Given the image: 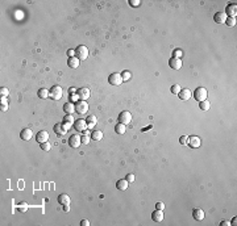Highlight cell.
Returning <instances> with one entry per match:
<instances>
[{
    "mask_svg": "<svg viewBox=\"0 0 237 226\" xmlns=\"http://www.w3.org/2000/svg\"><path fill=\"white\" fill-rule=\"evenodd\" d=\"M62 96H63V90H62V87L61 85H53V87L50 88V91H49V97L50 99H53V100H61L62 99Z\"/></svg>",
    "mask_w": 237,
    "mask_h": 226,
    "instance_id": "obj_1",
    "label": "cell"
},
{
    "mask_svg": "<svg viewBox=\"0 0 237 226\" xmlns=\"http://www.w3.org/2000/svg\"><path fill=\"white\" fill-rule=\"evenodd\" d=\"M207 90H206L204 87H198L195 91H194V99L196 100V101L202 103L204 101V100H207Z\"/></svg>",
    "mask_w": 237,
    "mask_h": 226,
    "instance_id": "obj_2",
    "label": "cell"
},
{
    "mask_svg": "<svg viewBox=\"0 0 237 226\" xmlns=\"http://www.w3.org/2000/svg\"><path fill=\"white\" fill-rule=\"evenodd\" d=\"M75 57H77L79 61H86L87 57H89V49L86 46H83V45L78 46L75 49Z\"/></svg>",
    "mask_w": 237,
    "mask_h": 226,
    "instance_id": "obj_3",
    "label": "cell"
},
{
    "mask_svg": "<svg viewBox=\"0 0 237 226\" xmlns=\"http://www.w3.org/2000/svg\"><path fill=\"white\" fill-rule=\"evenodd\" d=\"M123 82H124L123 76H121V74H118V72H112V74L108 76V83L112 85H120Z\"/></svg>",
    "mask_w": 237,
    "mask_h": 226,
    "instance_id": "obj_4",
    "label": "cell"
},
{
    "mask_svg": "<svg viewBox=\"0 0 237 226\" xmlns=\"http://www.w3.org/2000/svg\"><path fill=\"white\" fill-rule=\"evenodd\" d=\"M75 111H77V113H79V114H86L87 111H89V104H87V101H84V100L77 101V104H75Z\"/></svg>",
    "mask_w": 237,
    "mask_h": 226,
    "instance_id": "obj_5",
    "label": "cell"
},
{
    "mask_svg": "<svg viewBox=\"0 0 237 226\" xmlns=\"http://www.w3.org/2000/svg\"><path fill=\"white\" fill-rule=\"evenodd\" d=\"M130 121H132V114H130L128 111H124L120 113V116H118V122L120 124L128 125V124H130Z\"/></svg>",
    "mask_w": 237,
    "mask_h": 226,
    "instance_id": "obj_6",
    "label": "cell"
},
{
    "mask_svg": "<svg viewBox=\"0 0 237 226\" xmlns=\"http://www.w3.org/2000/svg\"><path fill=\"white\" fill-rule=\"evenodd\" d=\"M69 145L71 146L72 149H77L82 145V139H80V136L79 134H72L71 137L69 138Z\"/></svg>",
    "mask_w": 237,
    "mask_h": 226,
    "instance_id": "obj_7",
    "label": "cell"
},
{
    "mask_svg": "<svg viewBox=\"0 0 237 226\" xmlns=\"http://www.w3.org/2000/svg\"><path fill=\"white\" fill-rule=\"evenodd\" d=\"M48 139H49V133H48L46 130H41V132H38L36 134V141L38 143L48 142Z\"/></svg>",
    "mask_w": 237,
    "mask_h": 226,
    "instance_id": "obj_8",
    "label": "cell"
},
{
    "mask_svg": "<svg viewBox=\"0 0 237 226\" xmlns=\"http://www.w3.org/2000/svg\"><path fill=\"white\" fill-rule=\"evenodd\" d=\"M224 13L227 15V17H235L236 19V15H237V5L236 3L235 4H229L228 7L225 8V12Z\"/></svg>",
    "mask_w": 237,
    "mask_h": 226,
    "instance_id": "obj_9",
    "label": "cell"
},
{
    "mask_svg": "<svg viewBox=\"0 0 237 226\" xmlns=\"http://www.w3.org/2000/svg\"><path fill=\"white\" fill-rule=\"evenodd\" d=\"M77 95H78V99L84 100V101H86V100L90 97V90H89V88H86V87L79 88V90L77 91Z\"/></svg>",
    "mask_w": 237,
    "mask_h": 226,
    "instance_id": "obj_10",
    "label": "cell"
},
{
    "mask_svg": "<svg viewBox=\"0 0 237 226\" xmlns=\"http://www.w3.org/2000/svg\"><path fill=\"white\" fill-rule=\"evenodd\" d=\"M200 143H202V141H200V138L198 136H191L188 137V146L192 149H198L200 146Z\"/></svg>",
    "mask_w": 237,
    "mask_h": 226,
    "instance_id": "obj_11",
    "label": "cell"
},
{
    "mask_svg": "<svg viewBox=\"0 0 237 226\" xmlns=\"http://www.w3.org/2000/svg\"><path fill=\"white\" fill-rule=\"evenodd\" d=\"M169 66L171 67L173 70H181V69H182V59L173 57L169 61Z\"/></svg>",
    "mask_w": 237,
    "mask_h": 226,
    "instance_id": "obj_12",
    "label": "cell"
},
{
    "mask_svg": "<svg viewBox=\"0 0 237 226\" xmlns=\"http://www.w3.org/2000/svg\"><path fill=\"white\" fill-rule=\"evenodd\" d=\"M32 137H33V132L29 129V128H25V129L21 130L20 138L23 139V141H29V139H32Z\"/></svg>",
    "mask_w": 237,
    "mask_h": 226,
    "instance_id": "obj_13",
    "label": "cell"
},
{
    "mask_svg": "<svg viewBox=\"0 0 237 226\" xmlns=\"http://www.w3.org/2000/svg\"><path fill=\"white\" fill-rule=\"evenodd\" d=\"M74 128L77 129V132H84V130L87 129L86 120H77L74 122Z\"/></svg>",
    "mask_w": 237,
    "mask_h": 226,
    "instance_id": "obj_14",
    "label": "cell"
},
{
    "mask_svg": "<svg viewBox=\"0 0 237 226\" xmlns=\"http://www.w3.org/2000/svg\"><path fill=\"white\" fill-rule=\"evenodd\" d=\"M214 20H215V23H217V24H224L227 20V15L224 13V12H216V13L214 15Z\"/></svg>",
    "mask_w": 237,
    "mask_h": 226,
    "instance_id": "obj_15",
    "label": "cell"
},
{
    "mask_svg": "<svg viewBox=\"0 0 237 226\" xmlns=\"http://www.w3.org/2000/svg\"><path fill=\"white\" fill-rule=\"evenodd\" d=\"M191 95H192V92H191L188 88H183V90H181V92L178 93V96L181 100H184V101H186V100H188L191 97Z\"/></svg>",
    "mask_w": 237,
    "mask_h": 226,
    "instance_id": "obj_16",
    "label": "cell"
},
{
    "mask_svg": "<svg viewBox=\"0 0 237 226\" xmlns=\"http://www.w3.org/2000/svg\"><path fill=\"white\" fill-rule=\"evenodd\" d=\"M192 217L196 219V221H202V219L204 218V212H203V209L195 208V209L192 210Z\"/></svg>",
    "mask_w": 237,
    "mask_h": 226,
    "instance_id": "obj_17",
    "label": "cell"
},
{
    "mask_svg": "<svg viewBox=\"0 0 237 226\" xmlns=\"http://www.w3.org/2000/svg\"><path fill=\"white\" fill-rule=\"evenodd\" d=\"M151 219H153V221H156V222H161V221H162V219H163L162 210H159V209L154 210V212L151 213Z\"/></svg>",
    "mask_w": 237,
    "mask_h": 226,
    "instance_id": "obj_18",
    "label": "cell"
},
{
    "mask_svg": "<svg viewBox=\"0 0 237 226\" xmlns=\"http://www.w3.org/2000/svg\"><path fill=\"white\" fill-rule=\"evenodd\" d=\"M86 122H87V129H92V128L95 126L96 124H98V120H96L95 116L91 114V116H89V117H87Z\"/></svg>",
    "mask_w": 237,
    "mask_h": 226,
    "instance_id": "obj_19",
    "label": "cell"
},
{
    "mask_svg": "<svg viewBox=\"0 0 237 226\" xmlns=\"http://www.w3.org/2000/svg\"><path fill=\"white\" fill-rule=\"evenodd\" d=\"M63 111H65V113H67V114H72V113L75 112V104L66 103L65 105H63Z\"/></svg>",
    "mask_w": 237,
    "mask_h": 226,
    "instance_id": "obj_20",
    "label": "cell"
},
{
    "mask_svg": "<svg viewBox=\"0 0 237 226\" xmlns=\"http://www.w3.org/2000/svg\"><path fill=\"white\" fill-rule=\"evenodd\" d=\"M58 203L61 205H70V197L66 193H62L58 196Z\"/></svg>",
    "mask_w": 237,
    "mask_h": 226,
    "instance_id": "obj_21",
    "label": "cell"
},
{
    "mask_svg": "<svg viewBox=\"0 0 237 226\" xmlns=\"http://www.w3.org/2000/svg\"><path fill=\"white\" fill-rule=\"evenodd\" d=\"M116 188L120 189V191H125L127 188H128V182H127V179H120L118 182L116 183Z\"/></svg>",
    "mask_w": 237,
    "mask_h": 226,
    "instance_id": "obj_22",
    "label": "cell"
},
{
    "mask_svg": "<svg viewBox=\"0 0 237 226\" xmlns=\"http://www.w3.org/2000/svg\"><path fill=\"white\" fill-rule=\"evenodd\" d=\"M79 62H80V61H79L77 57H71V58H69L67 65H69V67H71V69H77L79 66Z\"/></svg>",
    "mask_w": 237,
    "mask_h": 226,
    "instance_id": "obj_23",
    "label": "cell"
},
{
    "mask_svg": "<svg viewBox=\"0 0 237 226\" xmlns=\"http://www.w3.org/2000/svg\"><path fill=\"white\" fill-rule=\"evenodd\" d=\"M54 132H56V134H58V136H63V134H66L67 130L63 128L62 124H57L56 126H54Z\"/></svg>",
    "mask_w": 237,
    "mask_h": 226,
    "instance_id": "obj_24",
    "label": "cell"
},
{
    "mask_svg": "<svg viewBox=\"0 0 237 226\" xmlns=\"http://www.w3.org/2000/svg\"><path fill=\"white\" fill-rule=\"evenodd\" d=\"M125 130H127V125L124 124H116V126H115V132L117 134H125Z\"/></svg>",
    "mask_w": 237,
    "mask_h": 226,
    "instance_id": "obj_25",
    "label": "cell"
},
{
    "mask_svg": "<svg viewBox=\"0 0 237 226\" xmlns=\"http://www.w3.org/2000/svg\"><path fill=\"white\" fill-rule=\"evenodd\" d=\"M37 95H38V97H40V99L45 100V99H46V97H49V91H48L46 88H40V90H38V92H37Z\"/></svg>",
    "mask_w": 237,
    "mask_h": 226,
    "instance_id": "obj_26",
    "label": "cell"
},
{
    "mask_svg": "<svg viewBox=\"0 0 237 226\" xmlns=\"http://www.w3.org/2000/svg\"><path fill=\"white\" fill-rule=\"evenodd\" d=\"M103 138V133L100 132V130H96V132L91 133V139H94V141H100V139Z\"/></svg>",
    "mask_w": 237,
    "mask_h": 226,
    "instance_id": "obj_27",
    "label": "cell"
},
{
    "mask_svg": "<svg viewBox=\"0 0 237 226\" xmlns=\"http://www.w3.org/2000/svg\"><path fill=\"white\" fill-rule=\"evenodd\" d=\"M209 106H211V104H209V101H207V100H204V101L199 103V108L202 109V111H208Z\"/></svg>",
    "mask_w": 237,
    "mask_h": 226,
    "instance_id": "obj_28",
    "label": "cell"
},
{
    "mask_svg": "<svg viewBox=\"0 0 237 226\" xmlns=\"http://www.w3.org/2000/svg\"><path fill=\"white\" fill-rule=\"evenodd\" d=\"M63 122H69V124L74 125L75 120H74V117H72V114H66L65 117H63Z\"/></svg>",
    "mask_w": 237,
    "mask_h": 226,
    "instance_id": "obj_29",
    "label": "cell"
},
{
    "mask_svg": "<svg viewBox=\"0 0 237 226\" xmlns=\"http://www.w3.org/2000/svg\"><path fill=\"white\" fill-rule=\"evenodd\" d=\"M236 23H237V21H236L235 17H227V20H225V24L228 26H235Z\"/></svg>",
    "mask_w": 237,
    "mask_h": 226,
    "instance_id": "obj_30",
    "label": "cell"
},
{
    "mask_svg": "<svg viewBox=\"0 0 237 226\" xmlns=\"http://www.w3.org/2000/svg\"><path fill=\"white\" fill-rule=\"evenodd\" d=\"M40 147H41V150H44V151H50L51 145H50L49 142H44V143H41V145H40Z\"/></svg>",
    "mask_w": 237,
    "mask_h": 226,
    "instance_id": "obj_31",
    "label": "cell"
},
{
    "mask_svg": "<svg viewBox=\"0 0 237 226\" xmlns=\"http://www.w3.org/2000/svg\"><path fill=\"white\" fill-rule=\"evenodd\" d=\"M170 91H171V93L178 95L179 92H181V87H179V84H174V85H171V88H170Z\"/></svg>",
    "mask_w": 237,
    "mask_h": 226,
    "instance_id": "obj_32",
    "label": "cell"
},
{
    "mask_svg": "<svg viewBox=\"0 0 237 226\" xmlns=\"http://www.w3.org/2000/svg\"><path fill=\"white\" fill-rule=\"evenodd\" d=\"M121 76H123V80H124V82H128L132 75H130V72H129V71H123V74H121Z\"/></svg>",
    "mask_w": 237,
    "mask_h": 226,
    "instance_id": "obj_33",
    "label": "cell"
},
{
    "mask_svg": "<svg viewBox=\"0 0 237 226\" xmlns=\"http://www.w3.org/2000/svg\"><path fill=\"white\" fill-rule=\"evenodd\" d=\"M179 142H181V145H188V136H182L179 138Z\"/></svg>",
    "mask_w": 237,
    "mask_h": 226,
    "instance_id": "obj_34",
    "label": "cell"
},
{
    "mask_svg": "<svg viewBox=\"0 0 237 226\" xmlns=\"http://www.w3.org/2000/svg\"><path fill=\"white\" fill-rule=\"evenodd\" d=\"M140 4H141V1H140V0H129V5H132L133 8L138 7Z\"/></svg>",
    "mask_w": 237,
    "mask_h": 226,
    "instance_id": "obj_35",
    "label": "cell"
},
{
    "mask_svg": "<svg viewBox=\"0 0 237 226\" xmlns=\"http://www.w3.org/2000/svg\"><path fill=\"white\" fill-rule=\"evenodd\" d=\"M8 93H10L8 88H5V87H1V88H0V95H1V96H5V97H7Z\"/></svg>",
    "mask_w": 237,
    "mask_h": 226,
    "instance_id": "obj_36",
    "label": "cell"
},
{
    "mask_svg": "<svg viewBox=\"0 0 237 226\" xmlns=\"http://www.w3.org/2000/svg\"><path fill=\"white\" fill-rule=\"evenodd\" d=\"M80 139H82V145H89L90 136H83V137H80Z\"/></svg>",
    "mask_w": 237,
    "mask_h": 226,
    "instance_id": "obj_37",
    "label": "cell"
},
{
    "mask_svg": "<svg viewBox=\"0 0 237 226\" xmlns=\"http://www.w3.org/2000/svg\"><path fill=\"white\" fill-rule=\"evenodd\" d=\"M127 182H128V183H133V182H135V175H133V174H128V175H127Z\"/></svg>",
    "mask_w": 237,
    "mask_h": 226,
    "instance_id": "obj_38",
    "label": "cell"
},
{
    "mask_svg": "<svg viewBox=\"0 0 237 226\" xmlns=\"http://www.w3.org/2000/svg\"><path fill=\"white\" fill-rule=\"evenodd\" d=\"M182 50H179V49H177V50H174V58H179L181 59V57H182Z\"/></svg>",
    "mask_w": 237,
    "mask_h": 226,
    "instance_id": "obj_39",
    "label": "cell"
},
{
    "mask_svg": "<svg viewBox=\"0 0 237 226\" xmlns=\"http://www.w3.org/2000/svg\"><path fill=\"white\" fill-rule=\"evenodd\" d=\"M0 103H1V105H8V99L5 96H1V99H0Z\"/></svg>",
    "mask_w": 237,
    "mask_h": 226,
    "instance_id": "obj_40",
    "label": "cell"
},
{
    "mask_svg": "<svg viewBox=\"0 0 237 226\" xmlns=\"http://www.w3.org/2000/svg\"><path fill=\"white\" fill-rule=\"evenodd\" d=\"M17 208H19L20 212H26V210H28V206H26V204H24V205H19Z\"/></svg>",
    "mask_w": 237,
    "mask_h": 226,
    "instance_id": "obj_41",
    "label": "cell"
},
{
    "mask_svg": "<svg viewBox=\"0 0 237 226\" xmlns=\"http://www.w3.org/2000/svg\"><path fill=\"white\" fill-rule=\"evenodd\" d=\"M156 208H157V209H159V210H163V209H165V204H163V203H157Z\"/></svg>",
    "mask_w": 237,
    "mask_h": 226,
    "instance_id": "obj_42",
    "label": "cell"
},
{
    "mask_svg": "<svg viewBox=\"0 0 237 226\" xmlns=\"http://www.w3.org/2000/svg\"><path fill=\"white\" fill-rule=\"evenodd\" d=\"M67 55H69V58L75 57V49H70V50L67 51Z\"/></svg>",
    "mask_w": 237,
    "mask_h": 226,
    "instance_id": "obj_43",
    "label": "cell"
},
{
    "mask_svg": "<svg viewBox=\"0 0 237 226\" xmlns=\"http://www.w3.org/2000/svg\"><path fill=\"white\" fill-rule=\"evenodd\" d=\"M80 225H82V226H89V225H90V221H89V219H82V221H80Z\"/></svg>",
    "mask_w": 237,
    "mask_h": 226,
    "instance_id": "obj_44",
    "label": "cell"
},
{
    "mask_svg": "<svg viewBox=\"0 0 237 226\" xmlns=\"http://www.w3.org/2000/svg\"><path fill=\"white\" fill-rule=\"evenodd\" d=\"M220 225H221V226H230L232 224H230L229 221H221V222H220Z\"/></svg>",
    "mask_w": 237,
    "mask_h": 226,
    "instance_id": "obj_45",
    "label": "cell"
},
{
    "mask_svg": "<svg viewBox=\"0 0 237 226\" xmlns=\"http://www.w3.org/2000/svg\"><path fill=\"white\" fill-rule=\"evenodd\" d=\"M0 111H1V112H7L8 111V105H0Z\"/></svg>",
    "mask_w": 237,
    "mask_h": 226,
    "instance_id": "obj_46",
    "label": "cell"
},
{
    "mask_svg": "<svg viewBox=\"0 0 237 226\" xmlns=\"http://www.w3.org/2000/svg\"><path fill=\"white\" fill-rule=\"evenodd\" d=\"M63 210H65V212H69V210H70V205H63Z\"/></svg>",
    "mask_w": 237,
    "mask_h": 226,
    "instance_id": "obj_47",
    "label": "cell"
}]
</instances>
